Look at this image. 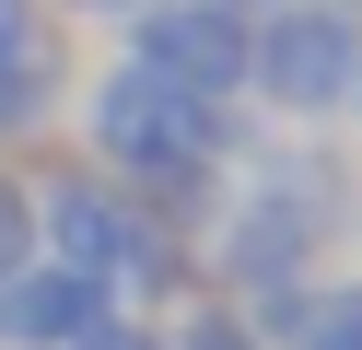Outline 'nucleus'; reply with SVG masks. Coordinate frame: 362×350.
<instances>
[{"label": "nucleus", "instance_id": "obj_1", "mask_svg": "<svg viewBox=\"0 0 362 350\" xmlns=\"http://www.w3.org/2000/svg\"><path fill=\"white\" fill-rule=\"evenodd\" d=\"M82 140H94V163L141 199V187H164V175H234L245 117L211 105V93H175V82H152V70L117 59V70L82 82Z\"/></svg>", "mask_w": 362, "mask_h": 350}, {"label": "nucleus", "instance_id": "obj_2", "mask_svg": "<svg viewBox=\"0 0 362 350\" xmlns=\"http://www.w3.org/2000/svg\"><path fill=\"white\" fill-rule=\"evenodd\" d=\"M351 82H362V12H351V0H257L245 93H257L281 129L351 117Z\"/></svg>", "mask_w": 362, "mask_h": 350}, {"label": "nucleus", "instance_id": "obj_3", "mask_svg": "<svg viewBox=\"0 0 362 350\" xmlns=\"http://www.w3.org/2000/svg\"><path fill=\"white\" fill-rule=\"evenodd\" d=\"M245 35H257V0H141L129 12V70L211 93V105H245Z\"/></svg>", "mask_w": 362, "mask_h": 350}, {"label": "nucleus", "instance_id": "obj_4", "mask_svg": "<svg viewBox=\"0 0 362 350\" xmlns=\"http://www.w3.org/2000/svg\"><path fill=\"white\" fill-rule=\"evenodd\" d=\"M105 280L94 269H59V257H24V269L0 280V350H59V339H82V327L105 315Z\"/></svg>", "mask_w": 362, "mask_h": 350}, {"label": "nucleus", "instance_id": "obj_5", "mask_svg": "<svg viewBox=\"0 0 362 350\" xmlns=\"http://www.w3.org/2000/svg\"><path fill=\"white\" fill-rule=\"evenodd\" d=\"M245 327H257L269 350H362V269L351 280H292V292H269V303H245Z\"/></svg>", "mask_w": 362, "mask_h": 350}, {"label": "nucleus", "instance_id": "obj_6", "mask_svg": "<svg viewBox=\"0 0 362 350\" xmlns=\"http://www.w3.org/2000/svg\"><path fill=\"white\" fill-rule=\"evenodd\" d=\"M152 350H269V339L245 327V303L187 292V303H164V315H152Z\"/></svg>", "mask_w": 362, "mask_h": 350}, {"label": "nucleus", "instance_id": "obj_7", "mask_svg": "<svg viewBox=\"0 0 362 350\" xmlns=\"http://www.w3.org/2000/svg\"><path fill=\"white\" fill-rule=\"evenodd\" d=\"M59 117V47H24V59H0V140H24Z\"/></svg>", "mask_w": 362, "mask_h": 350}, {"label": "nucleus", "instance_id": "obj_8", "mask_svg": "<svg viewBox=\"0 0 362 350\" xmlns=\"http://www.w3.org/2000/svg\"><path fill=\"white\" fill-rule=\"evenodd\" d=\"M35 257V199H24V175H0V280Z\"/></svg>", "mask_w": 362, "mask_h": 350}, {"label": "nucleus", "instance_id": "obj_9", "mask_svg": "<svg viewBox=\"0 0 362 350\" xmlns=\"http://www.w3.org/2000/svg\"><path fill=\"white\" fill-rule=\"evenodd\" d=\"M59 350H152V315H129V303H105L82 339H59Z\"/></svg>", "mask_w": 362, "mask_h": 350}, {"label": "nucleus", "instance_id": "obj_10", "mask_svg": "<svg viewBox=\"0 0 362 350\" xmlns=\"http://www.w3.org/2000/svg\"><path fill=\"white\" fill-rule=\"evenodd\" d=\"M24 47H47V23H35V0H0V59H24Z\"/></svg>", "mask_w": 362, "mask_h": 350}, {"label": "nucleus", "instance_id": "obj_11", "mask_svg": "<svg viewBox=\"0 0 362 350\" xmlns=\"http://www.w3.org/2000/svg\"><path fill=\"white\" fill-rule=\"evenodd\" d=\"M59 12H94V23H129L141 0H59Z\"/></svg>", "mask_w": 362, "mask_h": 350}, {"label": "nucleus", "instance_id": "obj_12", "mask_svg": "<svg viewBox=\"0 0 362 350\" xmlns=\"http://www.w3.org/2000/svg\"><path fill=\"white\" fill-rule=\"evenodd\" d=\"M351 117H362V82H351Z\"/></svg>", "mask_w": 362, "mask_h": 350}]
</instances>
